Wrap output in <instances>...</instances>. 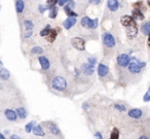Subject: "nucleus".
I'll return each instance as SVG.
<instances>
[{
    "instance_id": "1",
    "label": "nucleus",
    "mask_w": 150,
    "mask_h": 139,
    "mask_svg": "<svg viewBox=\"0 0 150 139\" xmlns=\"http://www.w3.org/2000/svg\"><path fill=\"white\" fill-rule=\"evenodd\" d=\"M42 127L44 128L46 132V135L52 137V139H65V136L63 135L61 129L59 126L52 120H47V122L41 123Z\"/></svg>"
},
{
    "instance_id": "2",
    "label": "nucleus",
    "mask_w": 150,
    "mask_h": 139,
    "mask_svg": "<svg viewBox=\"0 0 150 139\" xmlns=\"http://www.w3.org/2000/svg\"><path fill=\"white\" fill-rule=\"evenodd\" d=\"M52 88L57 92H65L68 88V81L62 75H57L50 81Z\"/></svg>"
},
{
    "instance_id": "3",
    "label": "nucleus",
    "mask_w": 150,
    "mask_h": 139,
    "mask_svg": "<svg viewBox=\"0 0 150 139\" xmlns=\"http://www.w3.org/2000/svg\"><path fill=\"white\" fill-rule=\"evenodd\" d=\"M102 41H103V46H105V48L107 50H112L115 48L116 46V40L115 37L110 33V32H105L102 35Z\"/></svg>"
},
{
    "instance_id": "4",
    "label": "nucleus",
    "mask_w": 150,
    "mask_h": 139,
    "mask_svg": "<svg viewBox=\"0 0 150 139\" xmlns=\"http://www.w3.org/2000/svg\"><path fill=\"white\" fill-rule=\"evenodd\" d=\"M131 56H129V54H120L117 56L116 58V64L118 67H120V68H127V66L129 65V63H131Z\"/></svg>"
},
{
    "instance_id": "5",
    "label": "nucleus",
    "mask_w": 150,
    "mask_h": 139,
    "mask_svg": "<svg viewBox=\"0 0 150 139\" xmlns=\"http://www.w3.org/2000/svg\"><path fill=\"white\" fill-rule=\"evenodd\" d=\"M71 44L75 50L83 52L86 50V40L81 37H74L71 39Z\"/></svg>"
},
{
    "instance_id": "6",
    "label": "nucleus",
    "mask_w": 150,
    "mask_h": 139,
    "mask_svg": "<svg viewBox=\"0 0 150 139\" xmlns=\"http://www.w3.org/2000/svg\"><path fill=\"white\" fill-rule=\"evenodd\" d=\"M127 116L131 120H141L144 116V110L141 108H132L127 111Z\"/></svg>"
},
{
    "instance_id": "7",
    "label": "nucleus",
    "mask_w": 150,
    "mask_h": 139,
    "mask_svg": "<svg viewBox=\"0 0 150 139\" xmlns=\"http://www.w3.org/2000/svg\"><path fill=\"white\" fill-rule=\"evenodd\" d=\"M97 72H98L99 78H105L109 74V67L104 63H99L97 67Z\"/></svg>"
},
{
    "instance_id": "8",
    "label": "nucleus",
    "mask_w": 150,
    "mask_h": 139,
    "mask_svg": "<svg viewBox=\"0 0 150 139\" xmlns=\"http://www.w3.org/2000/svg\"><path fill=\"white\" fill-rule=\"evenodd\" d=\"M4 116L8 122H13V123H16L19 118H18V113L16 110L11 109V108H6L4 110Z\"/></svg>"
},
{
    "instance_id": "9",
    "label": "nucleus",
    "mask_w": 150,
    "mask_h": 139,
    "mask_svg": "<svg viewBox=\"0 0 150 139\" xmlns=\"http://www.w3.org/2000/svg\"><path fill=\"white\" fill-rule=\"evenodd\" d=\"M120 23L122 26H125V28L127 27H129V26H133V25H136V20L134 19L132 16H122V17L120 18Z\"/></svg>"
},
{
    "instance_id": "10",
    "label": "nucleus",
    "mask_w": 150,
    "mask_h": 139,
    "mask_svg": "<svg viewBox=\"0 0 150 139\" xmlns=\"http://www.w3.org/2000/svg\"><path fill=\"white\" fill-rule=\"evenodd\" d=\"M37 60H38V63H39V65H40V67H41L42 70L46 71L50 68V60H48L47 57L41 56V55H40V56L37 58Z\"/></svg>"
},
{
    "instance_id": "11",
    "label": "nucleus",
    "mask_w": 150,
    "mask_h": 139,
    "mask_svg": "<svg viewBox=\"0 0 150 139\" xmlns=\"http://www.w3.org/2000/svg\"><path fill=\"white\" fill-rule=\"evenodd\" d=\"M80 71H81V73L83 75H86V76H91V75L94 74V67L91 66L90 64H88V62L86 63H82L81 66H80Z\"/></svg>"
},
{
    "instance_id": "12",
    "label": "nucleus",
    "mask_w": 150,
    "mask_h": 139,
    "mask_svg": "<svg viewBox=\"0 0 150 139\" xmlns=\"http://www.w3.org/2000/svg\"><path fill=\"white\" fill-rule=\"evenodd\" d=\"M32 133L34 134V136L36 137H45L46 136V132L44 130V128L42 127L41 124H37L33 127V130Z\"/></svg>"
},
{
    "instance_id": "13",
    "label": "nucleus",
    "mask_w": 150,
    "mask_h": 139,
    "mask_svg": "<svg viewBox=\"0 0 150 139\" xmlns=\"http://www.w3.org/2000/svg\"><path fill=\"white\" fill-rule=\"evenodd\" d=\"M125 33H127V38H129V39H133V38H135L136 36H137V34H138L137 24H136V25L129 26V27L125 28Z\"/></svg>"
},
{
    "instance_id": "14",
    "label": "nucleus",
    "mask_w": 150,
    "mask_h": 139,
    "mask_svg": "<svg viewBox=\"0 0 150 139\" xmlns=\"http://www.w3.org/2000/svg\"><path fill=\"white\" fill-rule=\"evenodd\" d=\"M76 22H77V20H76L75 17H68L64 22H63V26H64L65 29L69 30V29H71L73 26L76 25Z\"/></svg>"
},
{
    "instance_id": "15",
    "label": "nucleus",
    "mask_w": 150,
    "mask_h": 139,
    "mask_svg": "<svg viewBox=\"0 0 150 139\" xmlns=\"http://www.w3.org/2000/svg\"><path fill=\"white\" fill-rule=\"evenodd\" d=\"M16 111H17L18 118H19L20 120H26V118H28V111H27V109L24 107V106H22V105L18 106V107L16 108Z\"/></svg>"
},
{
    "instance_id": "16",
    "label": "nucleus",
    "mask_w": 150,
    "mask_h": 139,
    "mask_svg": "<svg viewBox=\"0 0 150 139\" xmlns=\"http://www.w3.org/2000/svg\"><path fill=\"white\" fill-rule=\"evenodd\" d=\"M107 7L110 11H116L119 9V1L118 0H107Z\"/></svg>"
},
{
    "instance_id": "17",
    "label": "nucleus",
    "mask_w": 150,
    "mask_h": 139,
    "mask_svg": "<svg viewBox=\"0 0 150 139\" xmlns=\"http://www.w3.org/2000/svg\"><path fill=\"white\" fill-rule=\"evenodd\" d=\"M9 78H11V72H9L6 68H4V67L0 68V79L6 81H8Z\"/></svg>"
},
{
    "instance_id": "18",
    "label": "nucleus",
    "mask_w": 150,
    "mask_h": 139,
    "mask_svg": "<svg viewBox=\"0 0 150 139\" xmlns=\"http://www.w3.org/2000/svg\"><path fill=\"white\" fill-rule=\"evenodd\" d=\"M57 36H58V31H57L56 29H52H52H50V33H48L45 37H46V40L52 43V42H54V40H56Z\"/></svg>"
},
{
    "instance_id": "19",
    "label": "nucleus",
    "mask_w": 150,
    "mask_h": 139,
    "mask_svg": "<svg viewBox=\"0 0 150 139\" xmlns=\"http://www.w3.org/2000/svg\"><path fill=\"white\" fill-rule=\"evenodd\" d=\"M16 11L17 14H22L25 9V2L23 0H16Z\"/></svg>"
},
{
    "instance_id": "20",
    "label": "nucleus",
    "mask_w": 150,
    "mask_h": 139,
    "mask_svg": "<svg viewBox=\"0 0 150 139\" xmlns=\"http://www.w3.org/2000/svg\"><path fill=\"white\" fill-rule=\"evenodd\" d=\"M132 17L135 20H139V21H142V20H144V18H145L143 13L141 11V9H135L132 11Z\"/></svg>"
},
{
    "instance_id": "21",
    "label": "nucleus",
    "mask_w": 150,
    "mask_h": 139,
    "mask_svg": "<svg viewBox=\"0 0 150 139\" xmlns=\"http://www.w3.org/2000/svg\"><path fill=\"white\" fill-rule=\"evenodd\" d=\"M141 31L144 35L150 36V22H146L141 26Z\"/></svg>"
},
{
    "instance_id": "22",
    "label": "nucleus",
    "mask_w": 150,
    "mask_h": 139,
    "mask_svg": "<svg viewBox=\"0 0 150 139\" xmlns=\"http://www.w3.org/2000/svg\"><path fill=\"white\" fill-rule=\"evenodd\" d=\"M23 25L24 28H25V31H32L34 29V24L31 20H25Z\"/></svg>"
},
{
    "instance_id": "23",
    "label": "nucleus",
    "mask_w": 150,
    "mask_h": 139,
    "mask_svg": "<svg viewBox=\"0 0 150 139\" xmlns=\"http://www.w3.org/2000/svg\"><path fill=\"white\" fill-rule=\"evenodd\" d=\"M36 125V122L35 120H31V122H29L28 124L25 125V131L26 133H31L32 130H33V127Z\"/></svg>"
},
{
    "instance_id": "24",
    "label": "nucleus",
    "mask_w": 150,
    "mask_h": 139,
    "mask_svg": "<svg viewBox=\"0 0 150 139\" xmlns=\"http://www.w3.org/2000/svg\"><path fill=\"white\" fill-rule=\"evenodd\" d=\"M91 18H88V17H83L81 20H80V24H81V26L83 28H88V26H90V22H91Z\"/></svg>"
},
{
    "instance_id": "25",
    "label": "nucleus",
    "mask_w": 150,
    "mask_h": 139,
    "mask_svg": "<svg viewBox=\"0 0 150 139\" xmlns=\"http://www.w3.org/2000/svg\"><path fill=\"white\" fill-rule=\"evenodd\" d=\"M58 13H59L58 7L57 6L52 7V9H50V15H48V17H50V19H56L57 16H58Z\"/></svg>"
},
{
    "instance_id": "26",
    "label": "nucleus",
    "mask_w": 150,
    "mask_h": 139,
    "mask_svg": "<svg viewBox=\"0 0 150 139\" xmlns=\"http://www.w3.org/2000/svg\"><path fill=\"white\" fill-rule=\"evenodd\" d=\"M64 11L66 13V15L68 16V17H77V13H75L74 11H73L72 9H69V7L67 6H64Z\"/></svg>"
},
{
    "instance_id": "27",
    "label": "nucleus",
    "mask_w": 150,
    "mask_h": 139,
    "mask_svg": "<svg viewBox=\"0 0 150 139\" xmlns=\"http://www.w3.org/2000/svg\"><path fill=\"white\" fill-rule=\"evenodd\" d=\"M31 54L32 55H41L43 54V48L41 46H34L31 50Z\"/></svg>"
},
{
    "instance_id": "28",
    "label": "nucleus",
    "mask_w": 150,
    "mask_h": 139,
    "mask_svg": "<svg viewBox=\"0 0 150 139\" xmlns=\"http://www.w3.org/2000/svg\"><path fill=\"white\" fill-rule=\"evenodd\" d=\"M50 29H52V27H50V25H46L45 27H44L43 29H42L41 31H40L39 35H40V36H42V37H45V36L47 35L48 33H50Z\"/></svg>"
},
{
    "instance_id": "29",
    "label": "nucleus",
    "mask_w": 150,
    "mask_h": 139,
    "mask_svg": "<svg viewBox=\"0 0 150 139\" xmlns=\"http://www.w3.org/2000/svg\"><path fill=\"white\" fill-rule=\"evenodd\" d=\"M114 108L116 110H118V111H120V112H125V111H127V106L123 105V104H120V103H115L114 104Z\"/></svg>"
},
{
    "instance_id": "30",
    "label": "nucleus",
    "mask_w": 150,
    "mask_h": 139,
    "mask_svg": "<svg viewBox=\"0 0 150 139\" xmlns=\"http://www.w3.org/2000/svg\"><path fill=\"white\" fill-rule=\"evenodd\" d=\"M88 63L91 65V66H93V67H95L96 66V64H97V59H96V57H88Z\"/></svg>"
},
{
    "instance_id": "31",
    "label": "nucleus",
    "mask_w": 150,
    "mask_h": 139,
    "mask_svg": "<svg viewBox=\"0 0 150 139\" xmlns=\"http://www.w3.org/2000/svg\"><path fill=\"white\" fill-rule=\"evenodd\" d=\"M56 4H58V0H47L46 1V5L48 6V9H52V7L56 6Z\"/></svg>"
},
{
    "instance_id": "32",
    "label": "nucleus",
    "mask_w": 150,
    "mask_h": 139,
    "mask_svg": "<svg viewBox=\"0 0 150 139\" xmlns=\"http://www.w3.org/2000/svg\"><path fill=\"white\" fill-rule=\"evenodd\" d=\"M143 101L144 102H149L150 101V88L148 89V91L144 94L143 96Z\"/></svg>"
},
{
    "instance_id": "33",
    "label": "nucleus",
    "mask_w": 150,
    "mask_h": 139,
    "mask_svg": "<svg viewBox=\"0 0 150 139\" xmlns=\"http://www.w3.org/2000/svg\"><path fill=\"white\" fill-rule=\"evenodd\" d=\"M64 6H67V7H69V9H74L75 7V2H74V0H68L67 1V3L64 5Z\"/></svg>"
},
{
    "instance_id": "34",
    "label": "nucleus",
    "mask_w": 150,
    "mask_h": 139,
    "mask_svg": "<svg viewBox=\"0 0 150 139\" xmlns=\"http://www.w3.org/2000/svg\"><path fill=\"white\" fill-rule=\"evenodd\" d=\"M38 9H39L40 14H44V13H45V11H47V9L50 11V9H48L47 5H41V4L38 6Z\"/></svg>"
},
{
    "instance_id": "35",
    "label": "nucleus",
    "mask_w": 150,
    "mask_h": 139,
    "mask_svg": "<svg viewBox=\"0 0 150 139\" xmlns=\"http://www.w3.org/2000/svg\"><path fill=\"white\" fill-rule=\"evenodd\" d=\"M142 5H143V3H142V1H137V2L133 3V7L135 9H140L142 7Z\"/></svg>"
},
{
    "instance_id": "36",
    "label": "nucleus",
    "mask_w": 150,
    "mask_h": 139,
    "mask_svg": "<svg viewBox=\"0 0 150 139\" xmlns=\"http://www.w3.org/2000/svg\"><path fill=\"white\" fill-rule=\"evenodd\" d=\"M94 137H95V139H104V138H103L102 132H99V131H97V132H95Z\"/></svg>"
},
{
    "instance_id": "37",
    "label": "nucleus",
    "mask_w": 150,
    "mask_h": 139,
    "mask_svg": "<svg viewBox=\"0 0 150 139\" xmlns=\"http://www.w3.org/2000/svg\"><path fill=\"white\" fill-rule=\"evenodd\" d=\"M88 2H90V3H92V4L98 5V4H100L101 0H88Z\"/></svg>"
},
{
    "instance_id": "38",
    "label": "nucleus",
    "mask_w": 150,
    "mask_h": 139,
    "mask_svg": "<svg viewBox=\"0 0 150 139\" xmlns=\"http://www.w3.org/2000/svg\"><path fill=\"white\" fill-rule=\"evenodd\" d=\"M67 1H68V0H58V4L61 5V6H64L67 3Z\"/></svg>"
},
{
    "instance_id": "39",
    "label": "nucleus",
    "mask_w": 150,
    "mask_h": 139,
    "mask_svg": "<svg viewBox=\"0 0 150 139\" xmlns=\"http://www.w3.org/2000/svg\"><path fill=\"white\" fill-rule=\"evenodd\" d=\"M8 139H22V138L18 134H11Z\"/></svg>"
},
{
    "instance_id": "40",
    "label": "nucleus",
    "mask_w": 150,
    "mask_h": 139,
    "mask_svg": "<svg viewBox=\"0 0 150 139\" xmlns=\"http://www.w3.org/2000/svg\"><path fill=\"white\" fill-rule=\"evenodd\" d=\"M0 139H7L6 137H5L4 134H2V133L0 132Z\"/></svg>"
},
{
    "instance_id": "41",
    "label": "nucleus",
    "mask_w": 150,
    "mask_h": 139,
    "mask_svg": "<svg viewBox=\"0 0 150 139\" xmlns=\"http://www.w3.org/2000/svg\"><path fill=\"white\" fill-rule=\"evenodd\" d=\"M147 44H148V46L150 48V36H148V39H147Z\"/></svg>"
},
{
    "instance_id": "42",
    "label": "nucleus",
    "mask_w": 150,
    "mask_h": 139,
    "mask_svg": "<svg viewBox=\"0 0 150 139\" xmlns=\"http://www.w3.org/2000/svg\"><path fill=\"white\" fill-rule=\"evenodd\" d=\"M2 67H3V62L0 60V68H2Z\"/></svg>"
},
{
    "instance_id": "43",
    "label": "nucleus",
    "mask_w": 150,
    "mask_h": 139,
    "mask_svg": "<svg viewBox=\"0 0 150 139\" xmlns=\"http://www.w3.org/2000/svg\"><path fill=\"white\" fill-rule=\"evenodd\" d=\"M147 3H148V5L150 6V0H147Z\"/></svg>"
}]
</instances>
